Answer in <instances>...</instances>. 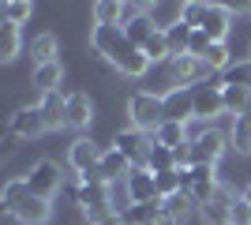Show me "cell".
I'll return each mask as SVG.
<instances>
[{"instance_id": "obj_1", "label": "cell", "mask_w": 251, "mask_h": 225, "mask_svg": "<svg viewBox=\"0 0 251 225\" xmlns=\"http://www.w3.org/2000/svg\"><path fill=\"white\" fill-rule=\"evenodd\" d=\"M127 117H131V128L154 135V131L165 124V105H161L157 94H143V90H139V94L127 98Z\"/></svg>"}, {"instance_id": "obj_2", "label": "cell", "mask_w": 251, "mask_h": 225, "mask_svg": "<svg viewBox=\"0 0 251 225\" xmlns=\"http://www.w3.org/2000/svg\"><path fill=\"white\" fill-rule=\"evenodd\" d=\"M75 203L90 214V222H98V218L113 214V188L101 184L98 176H86V180H79V188H75Z\"/></svg>"}, {"instance_id": "obj_3", "label": "cell", "mask_w": 251, "mask_h": 225, "mask_svg": "<svg viewBox=\"0 0 251 225\" xmlns=\"http://www.w3.org/2000/svg\"><path fill=\"white\" fill-rule=\"evenodd\" d=\"M23 180H26L30 195H38V199H52V195L64 188V173H60L56 161L42 158V161H34V165H30V173H26Z\"/></svg>"}, {"instance_id": "obj_4", "label": "cell", "mask_w": 251, "mask_h": 225, "mask_svg": "<svg viewBox=\"0 0 251 225\" xmlns=\"http://www.w3.org/2000/svg\"><path fill=\"white\" fill-rule=\"evenodd\" d=\"M113 147L131 161V169H147V158H150V150H154V135H147V131H139V128H124V131H116Z\"/></svg>"}, {"instance_id": "obj_5", "label": "cell", "mask_w": 251, "mask_h": 225, "mask_svg": "<svg viewBox=\"0 0 251 225\" xmlns=\"http://www.w3.org/2000/svg\"><path fill=\"white\" fill-rule=\"evenodd\" d=\"M225 147H229V135L218 128H202L195 139H191V158H195V165H218V158L225 154Z\"/></svg>"}, {"instance_id": "obj_6", "label": "cell", "mask_w": 251, "mask_h": 225, "mask_svg": "<svg viewBox=\"0 0 251 225\" xmlns=\"http://www.w3.org/2000/svg\"><path fill=\"white\" fill-rule=\"evenodd\" d=\"M101 154H105V150L98 147L94 139L79 135V139L68 147V165L79 173V180H86V176H94V169H98V161H101Z\"/></svg>"}, {"instance_id": "obj_7", "label": "cell", "mask_w": 251, "mask_h": 225, "mask_svg": "<svg viewBox=\"0 0 251 225\" xmlns=\"http://www.w3.org/2000/svg\"><path fill=\"white\" fill-rule=\"evenodd\" d=\"M169 75H173V83L176 86H191V83H202V79H210V68L202 64L199 56H191V53H180L169 60Z\"/></svg>"}, {"instance_id": "obj_8", "label": "cell", "mask_w": 251, "mask_h": 225, "mask_svg": "<svg viewBox=\"0 0 251 225\" xmlns=\"http://www.w3.org/2000/svg\"><path fill=\"white\" fill-rule=\"evenodd\" d=\"M161 105H165V120L188 124L195 117V86H173L169 94H161Z\"/></svg>"}, {"instance_id": "obj_9", "label": "cell", "mask_w": 251, "mask_h": 225, "mask_svg": "<svg viewBox=\"0 0 251 225\" xmlns=\"http://www.w3.org/2000/svg\"><path fill=\"white\" fill-rule=\"evenodd\" d=\"M8 131H15L19 139H38V135H45L49 128H45V117H42V109H38V105H23V109L11 113Z\"/></svg>"}, {"instance_id": "obj_10", "label": "cell", "mask_w": 251, "mask_h": 225, "mask_svg": "<svg viewBox=\"0 0 251 225\" xmlns=\"http://www.w3.org/2000/svg\"><path fill=\"white\" fill-rule=\"evenodd\" d=\"M199 30L206 34L210 42H225L229 30H232V11L225 4H206V11H202V19H199Z\"/></svg>"}, {"instance_id": "obj_11", "label": "cell", "mask_w": 251, "mask_h": 225, "mask_svg": "<svg viewBox=\"0 0 251 225\" xmlns=\"http://www.w3.org/2000/svg\"><path fill=\"white\" fill-rule=\"evenodd\" d=\"M127 173H131V161H127L116 147H109V150L101 154V161H98L94 176H98L101 184H109V188H113L116 180H127Z\"/></svg>"}, {"instance_id": "obj_12", "label": "cell", "mask_w": 251, "mask_h": 225, "mask_svg": "<svg viewBox=\"0 0 251 225\" xmlns=\"http://www.w3.org/2000/svg\"><path fill=\"white\" fill-rule=\"evenodd\" d=\"M225 113V98H221V86L202 83L195 86V120H214Z\"/></svg>"}, {"instance_id": "obj_13", "label": "cell", "mask_w": 251, "mask_h": 225, "mask_svg": "<svg viewBox=\"0 0 251 225\" xmlns=\"http://www.w3.org/2000/svg\"><path fill=\"white\" fill-rule=\"evenodd\" d=\"M157 30H161V26L154 23V15H150V11H131V15L124 19V38H127L131 45H139V49H143V45H147Z\"/></svg>"}, {"instance_id": "obj_14", "label": "cell", "mask_w": 251, "mask_h": 225, "mask_svg": "<svg viewBox=\"0 0 251 225\" xmlns=\"http://www.w3.org/2000/svg\"><path fill=\"white\" fill-rule=\"evenodd\" d=\"M124 188H127V199H131V203H154V199H157L154 173H150V169H131V173H127V180H124Z\"/></svg>"}, {"instance_id": "obj_15", "label": "cell", "mask_w": 251, "mask_h": 225, "mask_svg": "<svg viewBox=\"0 0 251 225\" xmlns=\"http://www.w3.org/2000/svg\"><path fill=\"white\" fill-rule=\"evenodd\" d=\"M38 109H42L45 128H49V131H60V128H68V98H60V90H56V94H42Z\"/></svg>"}, {"instance_id": "obj_16", "label": "cell", "mask_w": 251, "mask_h": 225, "mask_svg": "<svg viewBox=\"0 0 251 225\" xmlns=\"http://www.w3.org/2000/svg\"><path fill=\"white\" fill-rule=\"evenodd\" d=\"M52 218V203L49 199H38V195H26V203L15 210V222L19 225H49Z\"/></svg>"}, {"instance_id": "obj_17", "label": "cell", "mask_w": 251, "mask_h": 225, "mask_svg": "<svg viewBox=\"0 0 251 225\" xmlns=\"http://www.w3.org/2000/svg\"><path fill=\"white\" fill-rule=\"evenodd\" d=\"M124 222H127V225H165L161 199H154V203H131V206L124 210Z\"/></svg>"}, {"instance_id": "obj_18", "label": "cell", "mask_w": 251, "mask_h": 225, "mask_svg": "<svg viewBox=\"0 0 251 225\" xmlns=\"http://www.w3.org/2000/svg\"><path fill=\"white\" fill-rule=\"evenodd\" d=\"M90 120H94V101L86 94H68V128L83 131L90 128Z\"/></svg>"}, {"instance_id": "obj_19", "label": "cell", "mask_w": 251, "mask_h": 225, "mask_svg": "<svg viewBox=\"0 0 251 225\" xmlns=\"http://www.w3.org/2000/svg\"><path fill=\"white\" fill-rule=\"evenodd\" d=\"M221 98H225V113L232 117H244L251 109V86L244 83H221Z\"/></svg>"}, {"instance_id": "obj_20", "label": "cell", "mask_w": 251, "mask_h": 225, "mask_svg": "<svg viewBox=\"0 0 251 225\" xmlns=\"http://www.w3.org/2000/svg\"><path fill=\"white\" fill-rule=\"evenodd\" d=\"M154 143L157 147H169V150H180V147H188V124H180V120H165L161 128L154 131Z\"/></svg>"}, {"instance_id": "obj_21", "label": "cell", "mask_w": 251, "mask_h": 225, "mask_svg": "<svg viewBox=\"0 0 251 225\" xmlns=\"http://www.w3.org/2000/svg\"><path fill=\"white\" fill-rule=\"evenodd\" d=\"M19 49H23V34H19V26L15 23H0V60L8 64V60H15L19 56Z\"/></svg>"}, {"instance_id": "obj_22", "label": "cell", "mask_w": 251, "mask_h": 225, "mask_svg": "<svg viewBox=\"0 0 251 225\" xmlns=\"http://www.w3.org/2000/svg\"><path fill=\"white\" fill-rule=\"evenodd\" d=\"M60 79H64V68H60V60H52V64H42V68H34V79L30 83L42 90V94H56V86H60Z\"/></svg>"}, {"instance_id": "obj_23", "label": "cell", "mask_w": 251, "mask_h": 225, "mask_svg": "<svg viewBox=\"0 0 251 225\" xmlns=\"http://www.w3.org/2000/svg\"><path fill=\"white\" fill-rule=\"evenodd\" d=\"M191 34H195V26H191V23H184V15H180L176 23H169V26H165V38H169V45H173V56L188 53Z\"/></svg>"}, {"instance_id": "obj_24", "label": "cell", "mask_w": 251, "mask_h": 225, "mask_svg": "<svg viewBox=\"0 0 251 225\" xmlns=\"http://www.w3.org/2000/svg\"><path fill=\"white\" fill-rule=\"evenodd\" d=\"M56 53H60V42L52 38V34H38L30 42V56H34V68H42V64H52L56 60Z\"/></svg>"}, {"instance_id": "obj_25", "label": "cell", "mask_w": 251, "mask_h": 225, "mask_svg": "<svg viewBox=\"0 0 251 225\" xmlns=\"http://www.w3.org/2000/svg\"><path fill=\"white\" fill-rule=\"evenodd\" d=\"M26 195H30V188H26V180H23V176H19V180H8V184H4V192H0V206L15 218V210L26 203Z\"/></svg>"}, {"instance_id": "obj_26", "label": "cell", "mask_w": 251, "mask_h": 225, "mask_svg": "<svg viewBox=\"0 0 251 225\" xmlns=\"http://www.w3.org/2000/svg\"><path fill=\"white\" fill-rule=\"evenodd\" d=\"M147 169L154 173V176H161V173H176V150H169V147H157L150 150V158H147Z\"/></svg>"}, {"instance_id": "obj_27", "label": "cell", "mask_w": 251, "mask_h": 225, "mask_svg": "<svg viewBox=\"0 0 251 225\" xmlns=\"http://www.w3.org/2000/svg\"><path fill=\"white\" fill-rule=\"evenodd\" d=\"M143 53H147V60H150V64H169V60H173V45H169L165 30H157L154 38H150V42L143 45Z\"/></svg>"}, {"instance_id": "obj_28", "label": "cell", "mask_w": 251, "mask_h": 225, "mask_svg": "<svg viewBox=\"0 0 251 225\" xmlns=\"http://www.w3.org/2000/svg\"><path fill=\"white\" fill-rule=\"evenodd\" d=\"M202 64L210 68V72H229L232 64V53H229V42H210L206 56H202Z\"/></svg>"}, {"instance_id": "obj_29", "label": "cell", "mask_w": 251, "mask_h": 225, "mask_svg": "<svg viewBox=\"0 0 251 225\" xmlns=\"http://www.w3.org/2000/svg\"><path fill=\"white\" fill-rule=\"evenodd\" d=\"M154 188H157V199H173V195L184 192V180H180V173H161V176H154Z\"/></svg>"}, {"instance_id": "obj_30", "label": "cell", "mask_w": 251, "mask_h": 225, "mask_svg": "<svg viewBox=\"0 0 251 225\" xmlns=\"http://www.w3.org/2000/svg\"><path fill=\"white\" fill-rule=\"evenodd\" d=\"M30 11H34V4H30V0H8V4H4V19L19 26L23 19H30Z\"/></svg>"}, {"instance_id": "obj_31", "label": "cell", "mask_w": 251, "mask_h": 225, "mask_svg": "<svg viewBox=\"0 0 251 225\" xmlns=\"http://www.w3.org/2000/svg\"><path fill=\"white\" fill-rule=\"evenodd\" d=\"M232 225H251V203L244 199V195L232 203Z\"/></svg>"}, {"instance_id": "obj_32", "label": "cell", "mask_w": 251, "mask_h": 225, "mask_svg": "<svg viewBox=\"0 0 251 225\" xmlns=\"http://www.w3.org/2000/svg\"><path fill=\"white\" fill-rule=\"evenodd\" d=\"M206 49H210V38H206L202 30H195V34H191V45H188V53H191V56H199V60H202V56H206Z\"/></svg>"}, {"instance_id": "obj_33", "label": "cell", "mask_w": 251, "mask_h": 225, "mask_svg": "<svg viewBox=\"0 0 251 225\" xmlns=\"http://www.w3.org/2000/svg\"><path fill=\"white\" fill-rule=\"evenodd\" d=\"M90 225H127V222H124V214H105V218H98V222H90Z\"/></svg>"}, {"instance_id": "obj_34", "label": "cell", "mask_w": 251, "mask_h": 225, "mask_svg": "<svg viewBox=\"0 0 251 225\" xmlns=\"http://www.w3.org/2000/svg\"><path fill=\"white\" fill-rule=\"evenodd\" d=\"M244 199H248V203H251V180H248V188H244Z\"/></svg>"}]
</instances>
